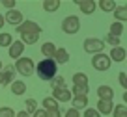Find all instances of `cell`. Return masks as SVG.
<instances>
[{"instance_id":"6da1fadb","label":"cell","mask_w":127,"mask_h":117,"mask_svg":"<svg viewBox=\"0 0 127 117\" xmlns=\"http://www.w3.org/2000/svg\"><path fill=\"white\" fill-rule=\"evenodd\" d=\"M34 74H37V78H39V80H43V82H51L52 78L58 74V65H56V61H54L52 58H43V59L36 65Z\"/></svg>"},{"instance_id":"7a4b0ae2","label":"cell","mask_w":127,"mask_h":117,"mask_svg":"<svg viewBox=\"0 0 127 117\" xmlns=\"http://www.w3.org/2000/svg\"><path fill=\"white\" fill-rule=\"evenodd\" d=\"M17 74H23L24 78L32 76L34 74V69H36V63L32 61V58H26V56H21L19 59H15V65H13Z\"/></svg>"},{"instance_id":"3957f363","label":"cell","mask_w":127,"mask_h":117,"mask_svg":"<svg viewBox=\"0 0 127 117\" xmlns=\"http://www.w3.org/2000/svg\"><path fill=\"white\" fill-rule=\"evenodd\" d=\"M82 48L86 54H99L105 50V43L99 37H86L82 41Z\"/></svg>"},{"instance_id":"277c9868","label":"cell","mask_w":127,"mask_h":117,"mask_svg":"<svg viewBox=\"0 0 127 117\" xmlns=\"http://www.w3.org/2000/svg\"><path fill=\"white\" fill-rule=\"evenodd\" d=\"M62 32L67 35H75L80 32V19L77 15H67L62 20Z\"/></svg>"},{"instance_id":"5b68a950","label":"cell","mask_w":127,"mask_h":117,"mask_svg":"<svg viewBox=\"0 0 127 117\" xmlns=\"http://www.w3.org/2000/svg\"><path fill=\"white\" fill-rule=\"evenodd\" d=\"M110 65H112V61H110V58H108V54H105V52L94 54V58H92V67H94L95 71H99V73L108 71Z\"/></svg>"},{"instance_id":"8992f818","label":"cell","mask_w":127,"mask_h":117,"mask_svg":"<svg viewBox=\"0 0 127 117\" xmlns=\"http://www.w3.org/2000/svg\"><path fill=\"white\" fill-rule=\"evenodd\" d=\"M17 32L21 34H34V35H41V32H43V28L39 26V24L36 22V20H23V22L17 26Z\"/></svg>"},{"instance_id":"52a82bcc","label":"cell","mask_w":127,"mask_h":117,"mask_svg":"<svg viewBox=\"0 0 127 117\" xmlns=\"http://www.w3.org/2000/svg\"><path fill=\"white\" fill-rule=\"evenodd\" d=\"M51 97L60 104V102H71L73 95H71V91H69L67 86H64V87H56V89H52V95H51Z\"/></svg>"},{"instance_id":"ba28073f","label":"cell","mask_w":127,"mask_h":117,"mask_svg":"<svg viewBox=\"0 0 127 117\" xmlns=\"http://www.w3.org/2000/svg\"><path fill=\"white\" fill-rule=\"evenodd\" d=\"M4 20L8 24H11V26H19L21 22L24 20V15L19 11V9H9V11H6V15H4Z\"/></svg>"},{"instance_id":"9c48e42d","label":"cell","mask_w":127,"mask_h":117,"mask_svg":"<svg viewBox=\"0 0 127 117\" xmlns=\"http://www.w3.org/2000/svg\"><path fill=\"white\" fill-rule=\"evenodd\" d=\"M15 69H13V65H6L2 67V71H0V78H2V86H9V84L15 80Z\"/></svg>"},{"instance_id":"30bf717a","label":"cell","mask_w":127,"mask_h":117,"mask_svg":"<svg viewBox=\"0 0 127 117\" xmlns=\"http://www.w3.org/2000/svg\"><path fill=\"white\" fill-rule=\"evenodd\" d=\"M9 58L11 59H19L21 56L24 54V43L21 41V39H17V41H13L11 45H9Z\"/></svg>"},{"instance_id":"8fae6325","label":"cell","mask_w":127,"mask_h":117,"mask_svg":"<svg viewBox=\"0 0 127 117\" xmlns=\"http://www.w3.org/2000/svg\"><path fill=\"white\" fill-rule=\"evenodd\" d=\"M75 4L79 6V9L84 15H92V13H95V9H97V2H95V0H80V2H75Z\"/></svg>"},{"instance_id":"7c38bea8","label":"cell","mask_w":127,"mask_h":117,"mask_svg":"<svg viewBox=\"0 0 127 117\" xmlns=\"http://www.w3.org/2000/svg\"><path fill=\"white\" fill-rule=\"evenodd\" d=\"M110 61H116V63H123L125 61V48L120 45V47H114L110 48V54H108Z\"/></svg>"},{"instance_id":"4fadbf2b","label":"cell","mask_w":127,"mask_h":117,"mask_svg":"<svg viewBox=\"0 0 127 117\" xmlns=\"http://www.w3.org/2000/svg\"><path fill=\"white\" fill-rule=\"evenodd\" d=\"M52 59L56 61V65H60V63H67L69 61V50L64 47H56V52L54 56H52Z\"/></svg>"},{"instance_id":"5bb4252c","label":"cell","mask_w":127,"mask_h":117,"mask_svg":"<svg viewBox=\"0 0 127 117\" xmlns=\"http://www.w3.org/2000/svg\"><path fill=\"white\" fill-rule=\"evenodd\" d=\"M97 98L99 100H114V89L110 86H99L97 87Z\"/></svg>"},{"instance_id":"9a60e30c","label":"cell","mask_w":127,"mask_h":117,"mask_svg":"<svg viewBox=\"0 0 127 117\" xmlns=\"http://www.w3.org/2000/svg\"><path fill=\"white\" fill-rule=\"evenodd\" d=\"M26 84L23 82V80H13L11 84H9V91H11L15 97H21V95H24L26 93Z\"/></svg>"},{"instance_id":"2e32d148","label":"cell","mask_w":127,"mask_h":117,"mask_svg":"<svg viewBox=\"0 0 127 117\" xmlns=\"http://www.w3.org/2000/svg\"><path fill=\"white\" fill-rule=\"evenodd\" d=\"M112 108H114V102L112 100H99L97 106H95V110L99 112V115H110Z\"/></svg>"},{"instance_id":"e0dca14e","label":"cell","mask_w":127,"mask_h":117,"mask_svg":"<svg viewBox=\"0 0 127 117\" xmlns=\"http://www.w3.org/2000/svg\"><path fill=\"white\" fill-rule=\"evenodd\" d=\"M112 13H114V20H116V22H123V24H125V20H127V8L123 4L116 6V9Z\"/></svg>"},{"instance_id":"ac0fdd59","label":"cell","mask_w":127,"mask_h":117,"mask_svg":"<svg viewBox=\"0 0 127 117\" xmlns=\"http://www.w3.org/2000/svg\"><path fill=\"white\" fill-rule=\"evenodd\" d=\"M88 97H73L71 98V108H75V110H86L88 108Z\"/></svg>"},{"instance_id":"d6986e66","label":"cell","mask_w":127,"mask_h":117,"mask_svg":"<svg viewBox=\"0 0 127 117\" xmlns=\"http://www.w3.org/2000/svg\"><path fill=\"white\" fill-rule=\"evenodd\" d=\"M43 9L47 13H54V11H58L60 9V6H62V2L60 0H43Z\"/></svg>"},{"instance_id":"ffe728a7","label":"cell","mask_w":127,"mask_h":117,"mask_svg":"<svg viewBox=\"0 0 127 117\" xmlns=\"http://www.w3.org/2000/svg\"><path fill=\"white\" fill-rule=\"evenodd\" d=\"M39 50H41V54L45 56V58H52L54 56V52H56V47H54V43L52 41H47V43H43L39 47Z\"/></svg>"},{"instance_id":"44dd1931","label":"cell","mask_w":127,"mask_h":117,"mask_svg":"<svg viewBox=\"0 0 127 117\" xmlns=\"http://www.w3.org/2000/svg\"><path fill=\"white\" fill-rule=\"evenodd\" d=\"M97 6H99V9L101 11H105V13H112L116 9V2L114 0H99V2H97Z\"/></svg>"},{"instance_id":"7402d4cb","label":"cell","mask_w":127,"mask_h":117,"mask_svg":"<svg viewBox=\"0 0 127 117\" xmlns=\"http://www.w3.org/2000/svg\"><path fill=\"white\" fill-rule=\"evenodd\" d=\"M71 82H73V86H88V74L86 73H75L71 76Z\"/></svg>"},{"instance_id":"603a6c76","label":"cell","mask_w":127,"mask_h":117,"mask_svg":"<svg viewBox=\"0 0 127 117\" xmlns=\"http://www.w3.org/2000/svg\"><path fill=\"white\" fill-rule=\"evenodd\" d=\"M123 30H125V24L123 22H116L114 20V22L110 24V32H108V34L114 35V37H120V35L123 34Z\"/></svg>"},{"instance_id":"cb8c5ba5","label":"cell","mask_w":127,"mask_h":117,"mask_svg":"<svg viewBox=\"0 0 127 117\" xmlns=\"http://www.w3.org/2000/svg\"><path fill=\"white\" fill-rule=\"evenodd\" d=\"M69 91H71L73 97H88V91H90V87H88V86H73Z\"/></svg>"},{"instance_id":"d4e9b609","label":"cell","mask_w":127,"mask_h":117,"mask_svg":"<svg viewBox=\"0 0 127 117\" xmlns=\"http://www.w3.org/2000/svg\"><path fill=\"white\" fill-rule=\"evenodd\" d=\"M13 41H15V39H13L11 34H8V32H2V34H0V47L2 48H9V45H11Z\"/></svg>"},{"instance_id":"484cf974","label":"cell","mask_w":127,"mask_h":117,"mask_svg":"<svg viewBox=\"0 0 127 117\" xmlns=\"http://www.w3.org/2000/svg\"><path fill=\"white\" fill-rule=\"evenodd\" d=\"M21 41L24 45H36L39 41V35H34V34H21Z\"/></svg>"},{"instance_id":"4316f807","label":"cell","mask_w":127,"mask_h":117,"mask_svg":"<svg viewBox=\"0 0 127 117\" xmlns=\"http://www.w3.org/2000/svg\"><path fill=\"white\" fill-rule=\"evenodd\" d=\"M36 110H37V100H36V98H26V100H24V112H26V113L32 115Z\"/></svg>"},{"instance_id":"83f0119b","label":"cell","mask_w":127,"mask_h":117,"mask_svg":"<svg viewBox=\"0 0 127 117\" xmlns=\"http://www.w3.org/2000/svg\"><path fill=\"white\" fill-rule=\"evenodd\" d=\"M41 104H43V110H52V108H60V104L54 100L52 97H45L43 100H41Z\"/></svg>"},{"instance_id":"f1b7e54d","label":"cell","mask_w":127,"mask_h":117,"mask_svg":"<svg viewBox=\"0 0 127 117\" xmlns=\"http://www.w3.org/2000/svg\"><path fill=\"white\" fill-rule=\"evenodd\" d=\"M112 113H114V117H127L125 104H116L114 108H112Z\"/></svg>"},{"instance_id":"f546056e","label":"cell","mask_w":127,"mask_h":117,"mask_svg":"<svg viewBox=\"0 0 127 117\" xmlns=\"http://www.w3.org/2000/svg\"><path fill=\"white\" fill-rule=\"evenodd\" d=\"M64 86H65V78L60 76V74H56V76L51 80V87H52V89H56V87H64Z\"/></svg>"},{"instance_id":"4dcf8cb0","label":"cell","mask_w":127,"mask_h":117,"mask_svg":"<svg viewBox=\"0 0 127 117\" xmlns=\"http://www.w3.org/2000/svg\"><path fill=\"white\" fill-rule=\"evenodd\" d=\"M103 43H105V45L108 43L112 48H114V47H120V43H122V41H120V37H114V35L107 34V35H105V41H103Z\"/></svg>"},{"instance_id":"1f68e13d","label":"cell","mask_w":127,"mask_h":117,"mask_svg":"<svg viewBox=\"0 0 127 117\" xmlns=\"http://www.w3.org/2000/svg\"><path fill=\"white\" fill-rule=\"evenodd\" d=\"M15 110L13 108H9V106H2L0 108V117H15Z\"/></svg>"},{"instance_id":"d6a6232c","label":"cell","mask_w":127,"mask_h":117,"mask_svg":"<svg viewBox=\"0 0 127 117\" xmlns=\"http://www.w3.org/2000/svg\"><path fill=\"white\" fill-rule=\"evenodd\" d=\"M47 117H62V110L60 108H52V110H45Z\"/></svg>"},{"instance_id":"836d02e7","label":"cell","mask_w":127,"mask_h":117,"mask_svg":"<svg viewBox=\"0 0 127 117\" xmlns=\"http://www.w3.org/2000/svg\"><path fill=\"white\" fill-rule=\"evenodd\" d=\"M80 117H99V112L95 108H86L84 110V115H80Z\"/></svg>"},{"instance_id":"e575fe53","label":"cell","mask_w":127,"mask_h":117,"mask_svg":"<svg viewBox=\"0 0 127 117\" xmlns=\"http://www.w3.org/2000/svg\"><path fill=\"white\" fill-rule=\"evenodd\" d=\"M2 6H4V8L9 11V9H15L17 2H15V0H2Z\"/></svg>"},{"instance_id":"d590c367","label":"cell","mask_w":127,"mask_h":117,"mask_svg":"<svg viewBox=\"0 0 127 117\" xmlns=\"http://www.w3.org/2000/svg\"><path fill=\"white\" fill-rule=\"evenodd\" d=\"M64 117H80V112H79V110H75V108H69L67 112L64 113Z\"/></svg>"},{"instance_id":"8d00e7d4","label":"cell","mask_w":127,"mask_h":117,"mask_svg":"<svg viewBox=\"0 0 127 117\" xmlns=\"http://www.w3.org/2000/svg\"><path fill=\"white\" fill-rule=\"evenodd\" d=\"M118 80H120V86H122V87H127V82H125V71H122V73L118 74Z\"/></svg>"},{"instance_id":"74e56055","label":"cell","mask_w":127,"mask_h":117,"mask_svg":"<svg viewBox=\"0 0 127 117\" xmlns=\"http://www.w3.org/2000/svg\"><path fill=\"white\" fill-rule=\"evenodd\" d=\"M30 117H47V115H45V110H39V108H37V110L32 113Z\"/></svg>"},{"instance_id":"f35d334b","label":"cell","mask_w":127,"mask_h":117,"mask_svg":"<svg viewBox=\"0 0 127 117\" xmlns=\"http://www.w3.org/2000/svg\"><path fill=\"white\" fill-rule=\"evenodd\" d=\"M15 117H30V113H26L24 110H21V112H17V113H15Z\"/></svg>"},{"instance_id":"ab89813d","label":"cell","mask_w":127,"mask_h":117,"mask_svg":"<svg viewBox=\"0 0 127 117\" xmlns=\"http://www.w3.org/2000/svg\"><path fill=\"white\" fill-rule=\"evenodd\" d=\"M4 24H6V20H4V15L0 13V28H4Z\"/></svg>"},{"instance_id":"60d3db41","label":"cell","mask_w":127,"mask_h":117,"mask_svg":"<svg viewBox=\"0 0 127 117\" xmlns=\"http://www.w3.org/2000/svg\"><path fill=\"white\" fill-rule=\"evenodd\" d=\"M2 67H4V65H2V59H0V71H2Z\"/></svg>"},{"instance_id":"b9f144b4","label":"cell","mask_w":127,"mask_h":117,"mask_svg":"<svg viewBox=\"0 0 127 117\" xmlns=\"http://www.w3.org/2000/svg\"><path fill=\"white\" fill-rule=\"evenodd\" d=\"M0 84H2V78H0Z\"/></svg>"}]
</instances>
